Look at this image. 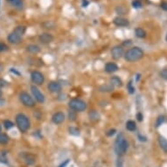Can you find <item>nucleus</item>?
I'll return each mask as SVG.
<instances>
[{"instance_id": "f257e3e1", "label": "nucleus", "mask_w": 167, "mask_h": 167, "mask_svg": "<svg viewBox=\"0 0 167 167\" xmlns=\"http://www.w3.org/2000/svg\"><path fill=\"white\" fill-rule=\"evenodd\" d=\"M124 59L129 62H136L139 60H141L143 57V51L142 48L138 47H133L129 48L124 53Z\"/></svg>"}, {"instance_id": "f03ea898", "label": "nucleus", "mask_w": 167, "mask_h": 167, "mask_svg": "<svg viewBox=\"0 0 167 167\" xmlns=\"http://www.w3.org/2000/svg\"><path fill=\"white\" fill-rule=\"evenodd\" d=\"M128 149H129V143H128V141L123 137V134H120L117 136L116 141L115 143V151H116V153L119 157L123 156L127 152Z\"/></svg>"}, {"instance_id": "7ed1b4c3", "label": "nucleus", "mask_w": 167, "mask_h": 167, "mask_svg": "<svg viewBox=\"0 0 167 167\" xmlns=\"http://www.w3.org/2000/svg\"><path fill=\"white\" fill-rule=\"evenodd\" d=\"M15 121H16V125L18 128V129L23 133H25L26 131H28L31 127L30 120L23 113L18 114L15 117Z\"/></svg>"}, {"instance_id": "20e7f679", "label": "nucleus", "mask_w": 167, "mask_h": 167, "mask_svg": "<svg viewBox=\"0 0 167 167\" xmlns=\"http://www.w3.org/2000/svg\"><path fill=\"white\" fill-rule=\"evenodd\" d=\"M68 106L72 110L75 112H81L84 111L87 109V104L84 101L77 99V98H74L71 99L68 103Z\"/></svg>"}, {"instance_id": "39448f33", "label": "nucleus", "mask_w": 167, "mask_h": 167, "mask_svg": "<svg viewBox=\"0 0 167 167\" xmlns=\"http://www.w3.org/2000/svg\"><path fill=\"white\" fill-rule=\"evenodd\" d=\"M19 100L25 107L32 108L35 106V101L33 97L30 96L27 92H21L19 94Z\"/></svg>"}, {"instance_id": "423d86ee", "label": "nucleus", "mask_w": 167, "mask_h": 167, "mask_svg": "<svg viewBox=\"0 0 167 167\" xmlns=\"http://www.w3.org/2000/svg\"><path fill=\"white\" fill-rule=\"evenodd\" d=\"M31 80L35 85H42L45 82L44 74L40 71H32L31 74Z\"/></svg>"}, {"instance_id": "0eeeda50", "label": "nucleus", "mask_w": 167, "mask_h": 167, "mask_svg": "<svg viewBox=\"0 0 167 167\" xmlns=\"http://www.w3.org/2000/svg\"><path fill=\"white\" fill-rule=\"evenodd\" d=\"M31 91L33 97L35 98V100L40 103H43L45 102V96L42 94V92L40 91L39 88L36 87V85H32L31 86Z\"/></svg>"}, {"instance_id": "6e6552de", "label": "nucleus", "mask_w": 167, "mask_h": 167, "mask_svg": "<svg viewBox=\"0 0 167 167\" xmlns=\"http://www.w3.org/2000/svg\"><path fill=\"white\" fill-rule=\"evenodd\" d=\"M124 54V50L122 46H116L112 48L111 56L114 60H119Z\"/></svg>"}, {"instance_id": "1a4fd4ad", "label": "nucleus", "mask_w": 167, "mask_h": 167, "mask_svg": "<svg viewBox=\"0 0 167 167\" xmlns=\"http://www.w3.org/2000/svg\"><path fill=\"white\" fill-rule=\"evenodd\" d=\"M39 40L42 44H48L54 40V37L49 32H43L39 36Z\"/></svg>"}, {"instance_id": "9d476101", "label": "nucleus", "mask_w": 167, "mask_h": 167, "mask_svg": "<svg viewBox=\"0 0 167 167\" xmlns=\"http://www.w3.org/2000/svg\"><path fill=\"white\" fill-rule=\"evenodd\" d=\"M52 121L54 124H61L65 121V115L63 112H56L52 116Z\"/></svg>"}, {"instance_id": "9b49d317", "label": "nucleus", "mask_w": 167, "mask_h": 167, "mask_svg": "<svg viewBox=\"0 0 167 167\" xmlns=\"http://www.w3.org/2000/svg\"><path fill=\"white\" fill-rule=\"evenodd\" d=\"M47 88L52 93H59L61 91V85L58 81H51L48 83Z\"/></svg>"}, {"instance_id": "f8f14e48", "label": "nucleus", "mask_w": 167, "mask_h": 167, "mask_svg": "<svg viewBox=\"0 0 167 167\" xmlns=\"http://www.w3.org/2000/svg\"><path fill=\"white\" fill-rule=\"evenodd\" d=\"M8 41L11 44L16 45V44H18L22 41V37L20 35L17 34L16 32H12L8 35Z\"/></svg>"}, {"instance_id": "ddd939ff", "label": "nucleus", "mask_w": 167, "mask_h": 167, "mask_svg": "<svg viewBox=\"0 0 167 167\" xmlns=\"http://www.w3.org/2000/svg\"><path fill=\"white\" fill-rule=\"evenodd\" d=\"M22 157H23V159H24L25 162L27 164V165H33L35 162H36V157L32 154V153H29V152H25L24 153L23 155H22Z\"/></svg>"}, {"instance_id": "4468645a", "label": "nucleus", "mask_w": 167, "mask_h": 167, "mask_svg": "<svg viewBox=\"0 0 167 167\" xmlns=\"http://www.w3.org/2000/svg\"><path fill=\"white\" fill-rule=\"evenodd\" d=\"M113 23L116 25V26H121V27H123V26H128L129 25L128 19L123 18V17H116V18H115L114 20H113Z\"/></svg>"}, {"instance_id": "2eb2a0df", "label": "nucleus", "mask_w": 167, "mask_h": 167, "mask_svg": "<svg viewBox=\"0 0 167 167\" xmlns=\"http://www.w3.org/2000/svg\"><path fill=\"white\" fill-rule=\"evenodd\" d=\"M104 69L107 73H115L119 69V67L116 64L114 63V62H109V63L105 65Z\"/></svg>"}, {"instance_id": "dca6fc26", "label": "nucleus", "mask_w": 167, "mask_h": 167, "mask_svg": "<svg viewBox=\"0 0 167 167\" xmlns=\"http://www.w3.org/2000/svg\"><path fill=\"white\" fill-rule=\"evenodd\" d=\"M115 87L112 85V84H103L101 85L99 88H98V90L100 92H103V93H109V92H111L114 90Z\"/></svg>"}, {"instance_id": "f3484780", "label": "nucleus", "mask_w": 167, "mask_h": 167, "mask_svg": "<svg viewBox=\"0 0 167 167\" xmlns=\"http://www.w3.org/2000/svg\"><path fill=\"white\" fill-rule=\"evenodd\" d=\"M26 50L27 52H29L30 54H37L40 52V47L38 45H35V44H31L29 46L26 47Z\"/></svg>"}, {"instance_id": "a211bd4d", "label": "nucleus", "mask_w": 167, "mask_h": 167, "mask_svg": "<svg viewBox=\"0 0 167 167\" xmlns=\"http://www.w3.org/2000/svg\"><path fill=\"white\" fill-rule=\"evenodd\" d=\"M159 143L160 148L165 151V153H167V139L163 136H159Z\"/></svg>"}, {"instance_id": "6ab92c4d", "label": "nucleus", "mask_w": 167, "mask_h": 167, "mask_svg": "<svg viewBox=\"0 0 167 167\" xmlns=\"http://www.w3.org/2000/svg\"><path fill=\"white\" fill-rule=\"evenodd\" d=\"M88 117H89V120L92 122H97L100 119V114L96 110H92V111L89 112Z\"/></svg>"}, {"instance_id": "aec40b11", "label": "nucleus", "mask_w": 167, "mask_h": 167, "mask_svg": "<svg viewBox=\"0 0 167 167\" xmlns=\"http://www.w3.org/2000/svg\"><path fill=\"white\" fill-rule=\"evenodd\" d=\"M110 84H112L114 87H122L123 86V81L117 76H113L110 79Z\"/></svg>"}, {"instance_id": "412c9836", "label": "nucleus", "mask_w": 167, "mask_h": 167, "mask_svg": "<svg viewBox=\"0 0 167 167\" xmlns=\"http://www.w3.org/2000/svg\"><path fill=\"white\" fill-rule=\"evenodd\" d=\"M135 34L137 38H140V39H143V38L146 37V32L143 30V28H141V27H137L136 29Z\"/></svg>"}, {"instance_id": "4be33fe9", "label": "nucleus", "mask_w": 167, "mask_h": 167, "mask_svg": "<svg viewBox=\"0 0 167 167\" xmlns=\"http://www.w3.org/2000/svg\"><path fill=\"white\" fill-rule=\"evenodd\" d=\"M126 129L129 131H135L136 129V124L133 120H129L126 123Z\"/></svg>"}, {"instance_id": "5701e85b", "label": "nucleus", "mask_w": 167, "mask_h": 167, "mask_svg": "<svg viewBox=\"0 0 167 167\" xmlns=\"http://www.w3.org/2000/svg\"><path fill=\"white\" fill-rule=\"evenodd\" d=\"M7 1H8L12 6H14L16 8L21 9L23 7V2H22V0H7Z\"/></svg>"}, {"instance_id": "b1692460", "label": "nucleus", "mask_w": 167, "mask_h": 167, "mask_svg": "<svg viewBox=\"0 0 167 167\" xmlns=\"http://www.w3.org/2000/svg\"><path fill=\"white\" fill-rule=\"evenodd\" d=\"M25 30H26L25 26H24V25H18L13 30V32H16L17 34H18V35H20L22 37L25 34Z\"/></svg>"}, {"instance_id": "393cba45", "label": "nucleus", "mask_w": 167, "mask_h": 167, "mask_svg": "<svg viewBox=\"0 0 167 167\" xmlns=\"http://www.w3.org/2000/svg\"><path fill=\"white\" fill-rule=\"evenodd\" d=\"M10 141V137L8 135L5 133H0V144H7Z\"/></svg>"}, {"instance_id": "a878e982", "label": "nucleus", "mask_w": 167, "mask_h": 167, "mask_svg": "<svg viewBox=\"0 0 167 167\" xmlns=\"http://www.w3.org/2000/svg\"><path fill=\"white\" fill-rule=\"evenodd\" d=\"M165 116H159V117L157 118V120H156V123H155V127L156 128H159V126H161L164 123H165Z\"/></svg>"}, {"instance_id": "bb28decb", "label": "nucleus", "mask_w": 167, "mask_h": 167, "mask_svg": "<svg viewBox=\"0 0 167 167\" xmlns=\"http://www.w3.org/2000/svg\"><path fill=\"white\" fill-rule=\"evenodd\" d=\"M42 25L46 29H54L55 27V23L53 22V21H46L45 23L42 24Z\"/></svg>"}, {"instance_id": "cd10ccee", "label": "nucleus", "mask_w": 167, "mask_h": 167, "mask_svg": "<svg viewBox=\"0 0 167 167\" xmlns=\"http://www.w3.org/2000/svg\"><path fill=\"white\" fill-rule=\"evenodd\" d=\"M68 132L69 134L74 136H79L80 135V129L76 127H70L68 128Z\"/></svg>"}, {"instance_id": "c85d7f7f", "label": "nucleus", "mask_w": 167, "mask_h": 167, "mask_svg": "<svg viewBox=\"0 0 167 167\" xmlns=\"http://www.w3.org/2000/svg\"><path fill=\"white\" fill-rule=\"evenodd\" d=\"M4 126L6 129H10L14 126V123L10 120H5V121H4Z\"/></svg>"}, {"instance_id": "c756f323", "label": "nucleus", "mask_w": 167, "mask_h": 167, "mask_svg": "<svg viewBox=\"0 0 167 167\" xmlns=\"http://www.w3.org/2000/svg\"><path fill=\"white\" fill-rule=\"evenodd\" d=\"M77 118V116H76V112L72 110V111H69L68 113V119L70 121H75Z\"/></svg>"}, {"instance_id": "7c9ffc66", "label": "nucleus", "mask_w": 167, "mask_h": 167, "mask_svg": "<svg viewBox=\"0 0 167 167\" xmlns=\"http://www.w3.org/2000/svg\"><path fill=\"white\" fill-rule=\"evenodd\" d=\"M116 11L118 13V14H125L126 13V10L124 9V7H123L122 5H118L116 9Z\"/></svg>"}, {"instance_id": "2f4dec72", "label": "nucleus", "mask_w": 167, "mask_h": 167, "mask_svg": "<svg viewBox=\"0 0 167 167\" xmlns=\"http://www.w3.org/2000/svg\"><path fill=\"white\" fill-rule=\"evenodd\" d=\"M132 6L136 9L141 8V7H142V3H141L139 0H134V1L132 2Z\"/></svg>"}, {"instance_id": "473e14b6", "label": "nucleus", "mask_w": 167, "mask_h": 167, "mask_svg": "<svg viewBox=\"0 0 167 167\" xmlns=\"http://www.w3.org/2000/svg\"><path fill=\"white\" fill-rule=\"evenodd\" d=\"M128 89H129V94H133V93L135 92V88L133 87V85H132L131 81H129V82L128 83Z\"/></svg>"}, {"instance_id": "72a5a7b5", "label": "nucleus", "mask_w": 167, "mask_h": 167, "mask_svg": "<svg viewBox=\"0 0 167 167\" xmlns=\"http://www.w3.org/2000/svg\"><path fill=\"white\" fill-rule=\"evenodd\" d=\"M7 50H8V46L3 42H0V52H5Z\"/></svg>"}, {"instance_id": "f704fd0d", "label": "nucleus", "mask_w": 167, "mask_h": 167, "mask_svg": "<svg viewBox=\"0 0 167 167\" xmlns=\"http://www.w3.org/2000/svg\"><path fill=\"white\" fill-rule=\"evenodd\" d=\"M0 162H1V163H4V164H7V163H8L7 159H6V157H5V154L0 153Z\"/></svg>"}, {"instance_id": "c9c22d12", "label": "nucleus", "mask_w": 167, "mask_h": 167, "mask_svg": "<svg viewBox=\"0 0 167 167\" xmlns=\"http://www.w3.org/2000/svg\"><path fill=\"white\" fill-rule=\"evenodd\" d=\"M160 76H161L163 79L166 80H167V68H165V69H163L162 71L160 72Z\"/></svg>"}, {"instance_id": "e433bc0d", "label": "nucleus", "mask_w": 167, "mask_h": 167, "mask_svg": "<svg viewBox=\"0 0 167 167\" xmlns=\"http://www.w3.org/2000/svg\"><path fill=\"white\" fill-rule=\"evenodd\" d=\"M116 166L117 167H123V159L121 158H118L117 159V162H116Z\"/></svg>"}, {"instance_id": "4c0bfd02", "label": "nucleus", "mask_w": 167, "mask_h": 167, "mask_svg": "<svg viewBox=\"0 0 167 167\" xmlns=\"http://www.w3.org/2000/svg\"><path fill=\"white\" fill-rule=\"evenodd\" d=\"M116 130L115 129H110V130L107 132V136H111L115 135V134H116Z\"/></svg>"}, {"instance_id": "58836bf2", "label": "nucleus", "mask_w": 167, "mask_h": 167, "mask_svg": "<svg viewBox=\"0 0 167 167\" xmlns=\"http://www.w3.org/2000/svg\"><path fill=\"white\" fill-rule=\"evenodd\" d=\"M160 6H161V8L163 9L164 11H167V2L166 1H164V2H162V3H161V5H160Z\"/></svg>"}, {"instance_id": "ea45409f", "label": "nucleus", "mask_w": 167, "mask_h": 167, "mask_svg": "<svg viewBox=\"0 0 167 167\" xmlns=\"http://www.w3.org/2000/svg\"><path fill=\"white\" fill-rule=\"evenodd\" d=\"M69 164V159H67V160H65L63 163H61L60 165H59V167H67V165Z\"/></svg>"}, {"instance_id": "a19ab883", "label": "nucleus", "mask_w": 167, "mask_h": 167, "mask_svg": "<svg viewBox=\"0 0 167 167\" xmlns=\"http://www.w3.org/2000/svg\"><path fill=\"white\" fill-rule=\"evenodd\" d=\"M6 84H7V82H6L5 80L0 79V88H3V87H5V86H6Z\"/></svg>"}, {"instance_id": "79ce46f5", "label": "nucleus", "mask_w": 167, "mask_h": 167, "mask_svg": "<svg viewBox=\"0 0 167 167\" xmlns=\"http://www.w3.org/2000/svg\"><path fill=\"white\" fill-rule=\"evenodd\" d=\"M136 118H137V120L139 121V122H142L143 121V114L142 113H137V115H136Z\"/></svg>"}, {"instance_id": "37998d69", "label": "nucleus", "mask_w": 167, "mask_h": 167, "mask_svg": "<svg viewBox=\"0 0 167 167\" xmlns=\"http://www.w3.org/2000/svg\"><path fill=\"white\" fill-rule=\"evenodd\" d=\"M131 43H132V42H131L130 40H125V41L123 43V46H124V47L126 46V47H127V46H129V45H130Z\"/></svg>"}, {"instance_id": "c03bdc74", "label": "nucleus", "mask_w": 167, "mask_h": 167, "mask_svg": "<svg viewBox=\"0 0 167 167\" xmlns=\"http://www.w3.org/2000/svg\"><path fill=\"white\" fill-rule=\"evenodd\" d=\"M138 138H139L140 141H143V142L146 141V137L145 136H142V135H138Z\"/></svg>"}, {"instance_id": "a18cd8bd", "label": "nucleus", "mask_w": 167, "mask_h": 167, "mask_svg": "<svg viewBox=\"0 0 167 167\" xmlns=\"http://www.w3.org/2000/svg\"><path fill=\"white\" fill-rule=\"evenodd\" d=\"M88 5V1H87V0H83V5H83V7H86Z\"/></svg>"}, {"instance_id": "49530a36", "label": "nucleus", "mask_w": 167, "mask_h": 167, "mask_svg": "<svg viewBox=\"0 0 167 167\" xmlns=\"http://www.w3.org/2000/svg\"><path fill=\"white\" fill-rule=\"evenodd\" d=\"M3 69H4V67H3V65H2V64H0V73L3 71Z\"/></svg>"}, {"instance_id": "de8ad7c7", "label": "nucleus", "mask_w": 167, "mask_h": 167, "mask_svg": "<svg viewBox=\"0 0 167 167\" xmlns=\"http://www.w3.org/2000/svg\"><path fill=\"white\" fill-rule=\"evenodd\" d=\"M2 96V90H1V88H0V97Z\"/></svg>"}, {"instance_id": "09e8293b", "label": "nucleus", "mask_w": 167, "mask_h": 167, "mask_svg": "<svg viewBox=\"0 0 167 167\" xmlns=\"http://www.w3.org/2000/svg\"><path fill=\"white\" fill-rule=\"evenodd\" d=\"M0 132H1V125H0Z\"/></svg>"}, {"instance_id": "8fccbe9b", "label": "nucleus", "mask_w": 167, "mask_h": 167, "mask_svg": "<svg viewBox=\"0 0 167 167\" xmlns=\"http://www.w3.org/2000/svg\"><path fill=\"white\" fill-rule=\"evenodd\" d=\"M166 41H167V35H166Z\"/></svg>"}]
</instances>
